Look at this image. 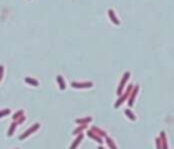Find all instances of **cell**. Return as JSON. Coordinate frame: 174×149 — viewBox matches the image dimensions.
<instances>
[{
	"label": "cell",
	"mask_w": 174,
	"mask_h": 149,
	"mask_svg": "<svg viewBox=\"0 0 174 149\" xmlns=\"http://www.w3.org/2000/svg\"><path fill=\"white\" fill-rule=\"evenodd\" d=\"M133 84H129V85H127L125 87V92H122V95H120L118 96V99L116 100V103H114V109H118L122 103H124L127 99H128V96H129V94L132 92V90H133Z\"/></svg>",
	"instance_id": "6da1fadb"
},
{
	"label": "cell",
	"mask_w": 174,
	"mask_h": 149,
	"mask_svg": "<svg viewBox=\"0 0 174 149\" xmlns=\"http://www.w3.org/2000/svg\"><path fill=\"white\" fill-rule=\"evenodd\" d=\"M129 77H131V72H125V73L122 74L121 81H120V84H118V87H117V95H118V96L122 95V92H124L125 87H127V83H128Z\"/></svg>",
	"instance_id": "7a4b0ae2"
},
{
	"label": "cell",
	"mask_w": 174,
	"mask_h": 149,
	"mask_svg": "<svg viewBox=\"0 0 174 149\" xmlns=\"http://www.w3.org/2000/svg\"><path fill=\"white\" fill-rule=\"evenodd\" d=\"M38 129H40V123H34V125H33L31 127H29V129H27V130H26L25 133H23V134H21V136H19V140H21V141L26 140L27 137L31 136V134H33L34 132H37Z\"/></svg>",
	"instance_id": "3957f363"
},
{
	"label": "cell",
	"mask_w": 174,
	"mask_h": 149,
	"mask_svg": "<svg viewBox=\"0 0 174 149\" xmlns=\"http://www.w3.org/2000/svg\"><path fill=\"white\" fill-rule=\"evenodd\" d=\"M71 85L72 88H76V90H83V88H91L94 84L91 81H72Z\"/></svg>",
	"instance_id": "277c9868"
},
{
	"label": "cell",
	"mask_w": 174,
	"mask_h": 149,
	"mask_svg": "<svg viewBox=\"0 0 174 149\" xmlns=\"http://www.w3.org/2000/svg\"><path fill=\"white\" fill-rule=\"evenodd\" d=\"M138 94H139V85H135L133 90H132V92L129 94V96H128V99H127V103H128L129 107L133 106L135 99H136V96H138Z\"/></svg>",
	"instance_id": "5b68a950"
},
{
	"label": "cell",
	"mask_w": 174,
	"mask_h": 149,
	"mask_svg": "<svg viewBox=\"0 0 174 149\" xmlns=\"http://www.w3.org/2000/svg\"><path fill=\"white\" fill-rule=\"evenodd\" d=\"M86 134H87V137H90L91 140H94L95 142H98V144H102V142H103V138H102V137L97 136V134H95V133H93L91 130H87V132H86Z\"/></svg>",
	"instance_id": "8992f818"
},
{
	"label": "cell",
	"mask_w": 174,
	"mask_h": 149,
	"mask_svg": "<svg viewBox=\"0 0 174 149\" xmlns=\"http://www.w3.org/2000/svg\"><path fill=\"white\" fill-rule=\"evenodd\" d=\"M107 15H109V18H110V21L113 22V25H116V26H118V25H120V19L117 18L116 12H114L113 10H109V11H107Z\"/></svg>",
	"instance_id": "52a82bcc"
},
{
	"label": "cell",
	"mask_w": 174,
	"mask_h": 149,
	"mask_svg": "<svg viewBox=\"0 0 174 149\" xmlns=\"http://www.w3.org/2000/svg\"><path fill=\"white\" fill-rule=\"evenodd\" d=\"M159 140H161L162 149H169V144H167V138H166V133L165 132L159 133Z\"/></svg>",
	"instance_id": "ba28073f"
},
{
	"label": "cell",
	"mask_w": 174,
	"mask_h": 149,
	"mask_svg": "<svg viewBox=\"0 0 174 149\" xmlns=\"http://www.w3.org/2000/svg\"><path fill=\"white\" fill-rule=\"evenodd\" d=\"M75 137H76V138L72 141V144H71V146H69V149H76L78 146H79V144L83 141V134H78V136H75Z\"/></svg>",
	"instance_id": "9c48e42d"
},
{
	"label": "cell",
	"mask_w": 174,
	"mask_h": 149,
	"mask_svg": "<svg viewBox=\"0 0 174 149\" xmlns=\"http://www.w3.org/2000/svg\"><path fill=\"white\" fill-rule=\"evenodd\" d=\"M93 133H95L97 136H99V137H102V138H105V137H107V134H106V132L105 130H102V129H99L98 126H93L91 129H90Z\"/></svg>",
	"instance_id": "30bf717a"
},
{
	"label": "cell",
	"mask_w": 174,
	"mask_h": 149,
	"mask_svg": "<svg viewBox=\"0 0 174 149\" xmlns=\"http://www.w3.org/2000/svg\"><path fill=\"white\" fill-rule=\"evenodd\" d=\"M91 121H93L91 117H85V118H76L75 123H76V125H89Z\"/></svg>",
	"instance_id": "8fae6325"
},
{
	"label": "cell",
	"mask_w": 174,
	"mask_h": 149,
	"mask_svg": "<svg viewBox=\"0 0 174 149\" xmlns=\"http://www.w3.org/2000/svg\"><path fill=\"white\" fill-rule=\"evenodd\" d=\"M86 130H87V125H78V127L72 130V134H74V136H78V134H82V133L86 132Z\"/></svg>",
	"instance_id": "7c38bea8"
},
{
	"label": "cell",
	"mask_w": 174,
	"mask_h": 149,
	"mask_svg": "<svg viewBox=\"0 0 174 149\" xmlns=\"http://www.w3.org/2000/svg\"><path fill=\"white\" fill-rule=\"evenodd\" d=\"M56 80H57V84H58V87H60V90H61V91H64V90L67 88V84H65V80H64V77H63L61 74H58L57 77H56Z\"/></svg>",
	"instance_id": "4fadbf2b"
},
{
	"label": "cell",
	"mask_w": 174,
	"mask_h": 149,
	"mask_svg": "<svg viewBox=\"0 0 174 149\" xmlns=\"http://www.w3.org/2000/svg\"><path fill=\"white\" fill-rule=\"evenodd\" d=\"M105 141H106V144H107V146H109V149H118L113 138H110V137H105Z\"/></svg>",
	"instance_id": "5bb4252c"
},
{
	"label": "cell",
	"mask_w": 174,
	"mask_h": 149,
	"mask_svg": "<svg viewBox=\"0 0 174 149\" xmlns=\"http://www.w3.org/2000/svg\"><path fill=\"white\" fill-rule=\"evenodd\" d=\"M25 83L30 84V85H33V87H38V85H40V83H38V80L33 79V77H25Z\"/></svg>",
	"instance_id": "9a60e30c"
},
{
	"label": "cell",
	"mask_w": 174,
	"mask_h": 149,
	"mask_svg": "<svg viewBox=\"0 0 174 149\" xmlns=\"http://www.w3.org/2000/svg\"><path fill=\"white\" fill-rule=\"evenodd\" d=\"M23 115H25V111H23V110H18L17 113H14L12 114V121L14 122H17V121H18L21 117H23Z\"/></svg>",
	"instance_id": "2e32d148"
},
{
	"label": "cell",
	"mask_w": 174,
	"mask_h": 149,
	"mask_svg": "<svg viewBox=\"0 0 174 149\" xmlns=\"http://www.w3.org/2000/svg\"><path fill=\"white\" fill-rule=\"evenodd\" d=\"M124 113H125V115H127V118L131 119L132 122H135V121H136V115H135L131 111V109H127V110L124 111Z\"/></svg>",
	"instance_id": "e0dca14e"
},
{
	"label": "cell",
	"mask_w": 174,
	"mask_h": 149,
	"mask_svg": "<svg viewBox=\"0 0 174 149\" xmlns=\"http://www.w3.org/2000/svg\"><path fill=\"white\" fill-rule=\"evenodd\" d=\"M17 126H18V125H17V122H12V123H11V126H10V129H8V133H7V136H8V137L12 136L14 133H15V129H17Z\"/></svg>",
	"instance_id": "ac0fdd59"
},
{
	"label": "cell",
	"mask_w": 174,
	"mask_h": 149,
	"mask_svg": "<svg viewBox=\"0 0 174 149\" xmlns=\"http://www.w3.org/2000/svg\"><path fill=\"white\" fill-rule=\"evenodd\" d=\"M11 114V110L10 109H3L0 110V118H4V117H7V115Z\"/></svg>",
	"instance_id": "d6986e66"
},
{
	"label": "cell",
	"mask_w": 174,
	"mask_h": 149,
	"mask_svg": "<svg viewBox=\"0 0 174 149\" xmlns=\"http://www.w3.org/2000/svg\"><path fill=\"white\" fill-rule=\"evenodd\" d=\"M155 146H156V149H162V145H161V140H159V137H156V138H155Z\"/></svg>",
	"instance_id": "ffe728a7"
},
{
	"label": "cell",
	"mask_w": 174,
	"mask_h": 149,
	"mask_svg": "<svg viewBox=\"0 0 174 149\" xmlns=\"http://www.w3.org/2000/svg\"><path fill=\"white\" fill-rule=\"evenodd\" d=\"M25 121H26V117L23 115V117H21V118H19L18 121H17V125H21V123H23Z\"/></svg>",
	"instance_id": "44dd1931"
},
{
	"label": "cell",
	"mask_w": 174,
	"mask_h": 149,
	"mask_svg": "<svg viewBox=\"0 0 174 149\" xmlns=\"http://www.w3.org/2000/svg\"><path fill=\"white\" fill-rule=\"evenodd\" d=\"M3 72H4V66L0 65V81H1V77H3Z\"/></svg>",
	"instance_id": "7402d4cb"
},
{
	"label": "cell",
	"mask_w": 174,
	"mask_h": 149,
	"mask_svg": "<svg viewBox=\"0 0 174 149\" xmlns=\"http://www.w3.org/2000/svg\"><path fill=\"white\" fill-rule=\"evenodd\" d=\"M98 149H105V148H103V146H98Z\"/></svg>",
	"instance_id": "603a6c76"
}]
</instances>
